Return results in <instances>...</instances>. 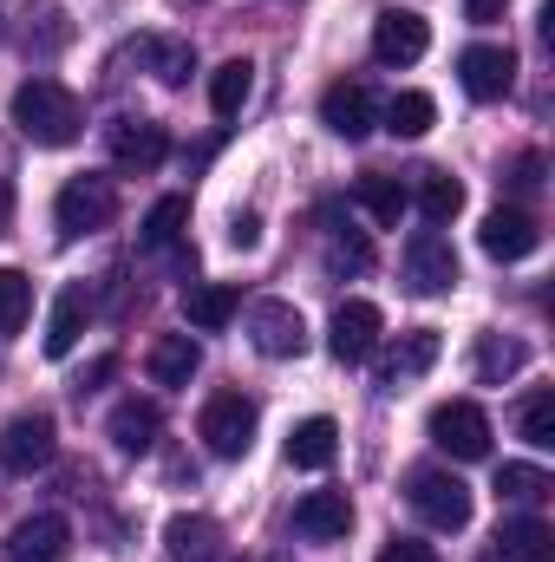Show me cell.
I'll return each instance as SVG.
<instances>
[{"label": "cell", "instance_id": "cell-32", "mask_svg": "<svg viewBox=\"0 0 555 562\" xmlns=\"http://www.w3.org/2000/svg\"><path fill=\"white\" fill-rule=\"evenodd\" d=\"M497 497H503V504H543V497H550V471H536V464H503V471H497Z\"/></svg>", "mask_w": 555, "mask_h": 562}, {"label": "cell", "instance_id": "cell-31", "mask_svg": "<svg viewBox=\"0 0 555 562\" xmlns=\"http://www.w3.org/2000/svg\"><path fill=\"white\" fill-rule=\"evenodd\" d=\"M373 269V243L360 229H333L327 243V276H366Z\"/></svg>", "mask_w": 555, "mask_h": 562}, {"label": "cell", "instance_id": "cell-22", "mask_svg": "<svg viewBox=\"0 0 555 562\" xmlns=\"http://www.w3.org/2000/svg\"><path fill=\"white\" fill-rule=\"evenodd\" d=\"M196 367H203V347H196L190 334H157V340H150V380H157V386H190Z\"/></svg>", "mask_w": 555, "mask_h": 562}, {"label": "cell", "instance_id": "cell-28", "mask_svg": "<svg viewBox=\"0 0 555 562\" xmlns=\"http://www.w3.org/2000/svg\"><path fill=\"white\" fill-rule=\"evenodd\" d=\"M380 119H386L393 138H424V132L438 125V99H431V92H393V105H386Z\"/></svg>", "mask_w": 555, "mask_h": 562}, {"label": "cell", "instance_id": "cell-37", "mask_svg": "<svg viewBox=\"0 0 555 562\" xmlns=\"http://www.w3.org/2000/svg\"><path fill=\"white\" fill-rule=\"evenodd\" d=\"M536 183H543V157H536V150H523V157L510 164V190H517V196H530Z\"/></svg>", "mask_w": 555, "mask_h": 562}, {"label": "cell", "instance_id": "cell-26", "mask_svg": "<svg viewBox=\"0 0 555 562\" xmlns=\"http://www.w3.org/2000/svg\"><path fill=\"white\" fill-rule=\"evenodd\" d=\"M249 99H256V66H249V59H223V66L209 72V105H216V119H242Z\"/></svg>", "mask_w": 555, "mask_h": 562}, {"label": "cell", "instance_id": "cell-34", "mask_svg": "<svg viewBox=\"0 0 555 562\" xmlns=\"http://www.w3.org/2000/svg\"><path fill=\"white\" fill-rule=\"evenodd\" d=\"M26 314H33V281L20 276V269H0V340L20 334Z\"/></svg>", "mask_w": 555, "mask_h": 562}, {"label": "cell", "instance_id": "cell-23", "mask_svg": "<svg viewBox=\"0 0 555 562\" xmlns=\"http://www.w3.org/2000/svg\"><path fill=\"white\" fill-rule=\"evenodd\" d=\"M353 203L380 223V229H399V216L412 210V196H406V183L399 177H380V170H366L360 183H353Z\"/></svg>", "mask_w": 555, "mask_h": 562}, {"label": "cell", "instance_id": "cell-5", "mask_svg": "<svg viewBox=\"0 0 555 562\" xmlns=\"http://www.w3.org/2000/svg\"><path fill=\"white\" fill-rule=\"evenodd\" d=\"M406 497H412V510L431 524V530H464L471 524V484L457 477V471H412V484H406Z\"/></svg>", "mask_w": 555, "mask_h": 562}, {"label": "cell", "instance_id": "cell-35", "mask_svg": "<svg viewBox=\"0 0 555 562\" xmlns=\"http://www.w3.org/2000/svg\"><path fill=\"white\" fill-rule=\"evenodd\" d=\"M517 425H523V438H530L536 451H550L555 445V393H530L523 413H517Z\"/></svg>", "mask_w": 555, "mask_h": 562}, {"label": "cell", "instance_id": "cell-33", "mask_svg": "<svg viewBox=\"0 0 555 562\" xmlns=\"http://www.w3.org/2000/svg\"><path fill=\"white\" fill-rule=\"evenodd\" d=\"M138 53L150 59V72H157L163 86H183V79H190V66H196V53H190L183 40H144Z\"/></svg>", "mask_w": 555, "mask_h": 562}, {"label": "cell", "instance_id": "cell-41", "mask_svg": "<svg viewBox=\"0 0 555 562\" xmlns=\"http://www.w3.org/2000/svg\"><path fill=\"white\" fill-rule=\"evenodd\" d=\"M7 223H13V183H0V236H7Z\"/></svg>", "mask_w": 555, "mask_h": 562}, {"label": "cell", "instance_id": "cell-4", "mask_svg": "<svg viewBox=\"0 0 555 562\" xmlns=\"http://www.w3.org/2000/svg\"><path fill=\"white\" fill-rule=\"evenodd\" d=\"M431 445H438L444 458H457V464L490 458V413H484L477 400H444V406H431Z\"/></svg>", "mask_w": 555, "mask_h": 562}, {"label": "cell", "instance_id": "cell-13", "mask_svg": "<svg viewBox=\"0 0 555 562\" xmlns=\"http://www.w3.org/2000/svg\"><path fill=\"white\" fill-rule=\"evenodd\" d=\"M438 353H444V334H438V327H412V334H399V340L386 347V360H380V386L399 393V386L424 380V373L438 367Z\"/></svg>", "mask_w": 555, "mask_h": 562}, {"label": "cell", "instance_id": "cell-17", "mask_svg": "<svg viewBox=\"0 0 555 562\" xmlns=\"http://www.w3.org/2000/svg\"><path fill=\"white\" fill-rule=\"evenodd\" d=\"M347 530H353L347 491H307L294 504V537H307V543H347Z\"/></svg>", "mask_w": 555, "mask_h": 562}, {"label": "cell", "instance_id": "cell-29", "mask_svg": "<svg viewBox=\"0 0 555 562\" xmlns=\"http://www.w3.org/2000/svg\"><path fill=\"white\" fill-rule=\"evenodd\" d=\"M418 210H424V223H451L464 210V183L451 170H418Z\"/></svg>", "mask_w": 555, "mask_h": 562}, {"label": "cell", "instance_id": "cell-7", "mask_svg": "<svg viewBox=\"0 0 555 562\" xmlns=\"http://www.w3.org/2000/svg\"><path fill=\"white\" fill-rule=\"evenodd\" d=\"M249 340H256V353H269V360H301L307 353V321H301V307L294 301H256L249 307Z\"/></svg>", "mask_w": 555, "mask_h": 562}, {"label": "cell", "instance_id": "cell-14", "mask_svg": "<svg viewBox=\"0 0 555 562\" xmlns=\"http://www.w3.org/2000/svg\"><path fill=\"white\" fill-rule=\"evenodd\" d=\"M457 79H464V92H471V99H484V105H490V99H503V92L517 86V53H510V46H484V40H477V46H464V53H457Z\"/></svg>", "mask_w": 555, "mask_h": 562}, {"label": "cell", "instance_id": "cell-10", "mask_svg": "<svg viewBox=\"0 0 555 562\" xmlns=\"http://www.w3.org/2000/svg\"><path fill=\"white\" fill-rule=\"evenodd\" d=\"M477 243H484V256H490V262H523V256H536V249H543V229H536V216H530V210L497 203V210L484 216Z\"/></svg>", "mask_w": 555, "mask_h": 562}, {"label": "cell", "instance_id": "cell-40", "mask_svg": "<svg viewBox=\"0 0 555 562\" xmlns=\"http://www.w3.org/2000/svg\"><path fill=\"white\" fill-rule=\"evenodd\" d=\"M464 13H471V20H477V26H490V20H497V13H503V0H464Z\"/></svg>", "mask_w": 555, "mask_h": 562}, {"label": "cell", "instance_id": "cell-6", "mask_svg": "<svg viewBox=\"0 0 555 562\" xmlns=\"http://www.w3.org/2000/svg\"><path fill=\"white\" fill-rule=\"evenodd\" d=\"M53 451H59L53 413H20V419H7V431H0V471H13V477L46 471Z\"/></svg>", "mask_w": 555, "mask_h": 562}, {"label": "cell", "instance_id": "cell-18", "mask_svg": "<svg viewBox=\"0 0 555 562\" xmlns=\"http://www.w3.org/2000/svg\"><path fill=\"white\" fill-rule=\"evenodd\" d=\"M86 321H92V281H66L53 301V321H46V360H66L79 347Z\"/></svg>", "mask_w": 555, "mask_h": 562}, {"label": "cell", "instance_id": "cell-19", "mask_svg": "<svg viewBox=\"0 0 555 562\" xmlns=\"http://www.w3.org/2000/svg\"><path fill=\"white\" fill-rule=\"evenodd\" d=\"M157 431H163V413H157L150 400H118L112 419H105V438H112L125 458H144V451L157 445Z\"/></svg>", "mask_w": 555, "mask_h": 562}, {"label": "cell", "instance_id": "cell-1", "mask_svg": "<svg viewBox=\"0 0 555 562\" xmlns=\"http://www.w3.org/2000/svg\"><path fill=\"white\" fill-rule=\"evenodd\" d=\"M13 125H20V138L39 144V150H66V144L86 132V112H79V99L59 86V79H26L20 92H13Z\"/></svg>", "mask_w": 555, "mask_h": 562}, {"label": "cell", "instance_id": "cell-9", "mask_svg": "<svg viewBox=\"0 0 555 562\" xmlns=\"http://www.w3.org/2000/svg\"><path fill=\"white\" fill-rule=\"evenodd\" d=\"M406 281H412V294H451L457 288V249H451V236L412 229V243H406Z\"/></svg>", "mask_w": 555, "mask_h": 562}, {"label": "cell", "instance_id": "cell-36", "mask_svg": "<svg viewBox=\"0 0 555 562\" xmlns=\"http://www.w3.org/2000/svg\"><path fill=\"white\" fill-rule=\"evenodd\" d=\"M380 562H444L431 543H418V537H393L386 550H380Z\"/></svg>", "mask_w": 555, "mask_h": 562}, {"label": "cell", "instance_id": "cell-2", "mask_svg": "<svg viewBox=\"0 0 555 562\" xmlns=\"http://www.w3.org/2000/svg\"><path fill=\"white\" fill-rule=\"evenodd\" d=\"M256 431H262V413H256V400H242V393H209V406H203V419H196V438H203L216 458H249Z\"/></svg>", "mask_w": 555, "mask_h": 562}, {"label": "cell", "instance_id": "cell-27", "mask_svg": "<svg viewBox=\"0 0 555 562\" xmlns=\"http://www.w3.org/2000/svg\"><path fill=\"white\" fill-rule=\"evenodd\" d=\"M183 229H190V196H157L150 216H144V229H138V243L144 249H177Z\"/></svg>", "mask_w": 555, "mask_h": 562}, {"label": "cell", "instance_id": "cell-15", "mask_svg": "<svg viewBox=\"0 0 555 562\" xmlns=\"http://www.w3.org/2000/svg\"><path fill=\"white\" fill-rule=\"evenodd\" d=\"M320 125H327L333 138L360 144L380 125V105H373V92H366L360 79H340V86H327V99H320Z\"/></svg>", "mask_w": 555, "mask_h": 562}, {"label": "cell", "instance_id": "cell-20", "mask_svg": "<svg viewBox=\"0 0 555 562\" xmlns=\"http://www.w3.org/2000/svg\"><path fill=\"white\" fill-rule=\"evenodd\" d=\"M333 451H340V425L327 419V413H314V419H301L287 431V464L294 471H327Z\"/></svg>", "mask_w": 555, "mask_h": 562}, {"label": "cell", "instance_id": "cell-25", "mask_svg": "<svg viewBox=\"0 0 555 562\" xmlns=\"http://www.w3.org/2000/svg\"><path fill=\"white\" fill-rule=\"evenodd\" d=\"M163 543H170L177 562H216L223 557V530L209 517H170L163 524Z\"/></svg>", "mask_w": 555, "mask_h": 562}, {"label": "cell", "instance_id": "cell-39", "mask_svg": "<svg viewBox=\"0 0 555 562\" xmlns=\"http://www.w3.org/2000/svg\"><path fill=\"white\" fill-rule=\"evenodd\" d=\"M229 243H236V249H256V243H262V216H256V210H236V216H229Z\"/></svg>", "mask_w": 555, "mask_h": 562}, {"label": "cell", "instance_id": "cell-12", "mask_svg": "<svg viewBox=\"0 0 555 562\" xmlns=\"http://www.w3.org/2000/svg\"><path fill=\"white\" fill-rule=\"evenodd\" d=\"M424 46H431V26L412 7H386L373 20V59L380 66H412V59H424Z\"/></svg>", "mask_w": 555, "mask_h": 562}, {"label": "cell", "instance_id": "cell-21", "mask_svg": "<svg viewBox=\"0 0 555 562\" xmlns=\"http://www.w3.org/2000/svg\"><path fill=\"white\" fill-rule=\"evenodd\" d=\"M236 307H242V294H236L229 281H196V288L183 294V321H190L196 334H223V327L236 321Z\"/></svg>", "mask_w": 555, "mask_h": 562}, {"label": "cell", "instance_id": "cell-11", "mask_svg": "<svg viewBox=\"0 0 555 562\" xmlns=\"http://www.w3.org/2000/svg\"><path fill=\"white\" fill-rule=\"evenodd\" d=\"M105 150H112V164L118 170H157L163 157H170V132L157 125V119H112L105 125Z\"/></svg>", "mask_w": 555, "mask_h": 562}, {"label": "cell", "instance_id": "cell-30", "mask_svg": "<svg viewBox=\"0 0 555 562\" xmlns=\"http://www.w3.org/2000/svg\"><path fill=\"white\" fill-rule=\"evenodd\" d=\"M530 367V347L523 340H503V334H484L477 340V380L484 386H497V380H510V373H523Z\"/></svg>", "mask_w": 555, "mask_h": 562}, {"label": "cell", "instance_id": "cell-8", "mask_svg": "<svg viewBox=\"0 0 555 562\" xmlns=\"http://www.w3.org/2000/svg\"><path fill=\"white\" fill-rule=\"evenodd\" d=\"M380 334H386V314L373 301H340L333 307V327H327V347H333L340 367H360V360L380 353Z\"/></svg>", "mask_w": 555, "mask_h": 562}, {"label": "cell", "instance_id": "cell-3", "mask_svg": "<svg viewBox=\"0 0 555 562\" xmlns=\"http://www.w3.org/2000/svg\"><path fill=\"white\" fill-rule=\"evenodd\" d=\"M112 216H118V190H112V177H66L59 196H53V223H59V236H92V229H105Z\"/></svg>", "mask_w": 555, "mask_h": 562}, {"label": "cell", "instance_id": "cell-38", "mask_svg": "<svg viewBox=\"0 0 555 562\" xmlns=\"http://www.w3.org/2000/svg\"><path fill=\"white\" fill-rule=\"evenodd\" d=\"M112 373H118V353H99V360H92V367H86V373H79V380H72V393H79V400H86V393H99V386H105V380H112Z\"/></svg>", "mask_w": 555, "mask_h": 562}, {"label": "cell", "instance_id": "cell-16", "mask_svg": "<svg viewBox=\"0 0 555 562\" xmlns=\"http://www.w3.org/2000/svg\"><path fill=\"white\" fill-rule=\"evenodd\" d=\"M72 550V524L39 510V517H20L13 537H7V562H66Z\"/></svg>", "mask_w": 555, "mask_h": 562}, {"label": "cell", "instance_id": "cell-24", "mask_svg": "<svg viewBox=\"0 0 555 562\" xmlns=\"http://www.w3.org/2000/svg\"><path fill=\"white\" fill-rule=\"evenodd\" d=\"M497 557L503 562H555V530L543 517H510L497 530Z\"/></svg>", "mask_w": 555, "mask_h": 562}]
</instances>
